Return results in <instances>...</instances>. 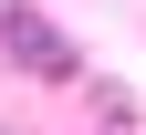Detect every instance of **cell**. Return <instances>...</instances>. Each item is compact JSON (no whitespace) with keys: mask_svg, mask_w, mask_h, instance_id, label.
Returning <instances> with one entry per match:
<instances>
[{"mask_svg":"<svg viewBox=\"0 0 146 135\" xmlns=\"http://www.w3.org/2000/svg\"><path fill=\"white\" fill-rule=\"evenodd\" d=\"M0 52H11L21 73H42V83H73V73H84V52H73L42 11H0Z\"/></svg>","mask_w":146,"mask_h":135,"instance_id":"obj_1","label":"cell"},{"mask_svg":"<svg viewBox=\"0 0 146 135\" xmlns=\"http://www.w3.org/2000/svg\"><path fill=\"white\" fill-rule=\"evenodd\" d=\"M0 11H11V0H0Z\"/></svg>","mask_w":146,"mask_h":135,"instance_id":"obj_2","label":"cell"}]
</instances>
